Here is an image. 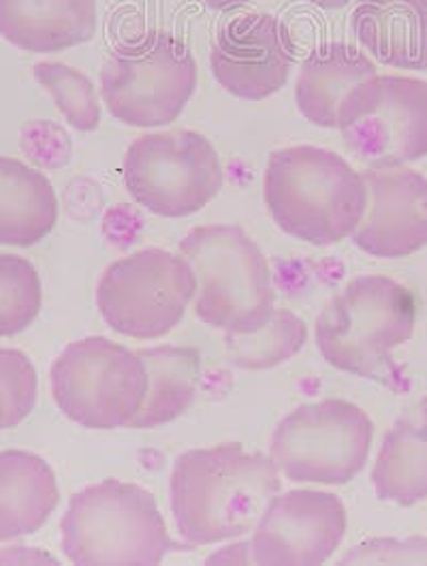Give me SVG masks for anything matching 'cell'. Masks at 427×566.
Instances as JSON below:
<instances>
[{"instance_id":"17","label":"cell","mask_w":427,"mask_h":566,"mask_svg":"<svg viewBox=\"0 0 427 566\" xmlns=\"http://www.w3.org/2000/svg\"><path fill=\"white\" fill-rule=\"evenodd\" d=\"M374 75H378L376 63L360 48L344 41L323 43L302 63L295 103L308 123L334 128L344 96Z\"/></svg>"},{"instance_id":"23","label":"cell","mask_w":427,"mask_h":566,"mask_svg":"<svg viewBox=\"0 0 427 566\" xmlns=\"http://www.w3.org/2000/svg\"><path fill=\"white\" fill-rule=\"evenodd\" d=\"M43 306V286L31 261L0 252V338L29 329Z\"/></svg>"},{"instance_id":"27","label":"cell","mask_w":427,"mask_h":566,"mask_svg":"<svg viewBox=\"0 0 427 566\" xmlns=\"http://www.w3.org/2000/svg\"><path fill=\"white\" fill-rule=\"evenodd\" d=\"M208 565H252V545L250 541L229 545L227 549H218L208 560Z\"/></svg>"},{"instance_id":"10","label":"cell","mask_w":427,"mask_h":566,"mask_svg":"<svg viewBox=\"0 0 427 566\" xmlns=\"http://www.w3.org/2000/svg\"><path fill=\"white\" fill-rule=\"evenodd\" d=\"M374 439L366 410L348 400L308 402L274 430L270 458L293 483L346 485L364 471Z\"/></svg>"},{"instance_id":"1","label":"cell","mask_w":427,"mask_h":566,"mask_svg":"<svg viewBox=\"0 0 427 566\" xmlns=\"http://www.w3.org/2000/svg\"><path fill=\"white\" fill-rule=\"evenodd\" d=\"M278 492L274 460L246 451L240 442L184 451L169 481L171 513L190 545H214L254 531Z\"/></svg>"},{"instance_id":"7","label":"cell","mask_w":427,"mask_h":566,"mask_svg":"<svg viewBox=\"0 0 427 566\" xmlns=\"http://www.w3.org/2000/svg\"><path fill=\"white\" fill-rule=\"evenodd\" d=\"M50 385L66 419L88 430L131 428L148 394L137 350L103 336L75 340L52 364Z\"/></svg>"},{"instance_id":"3","label":"cell","mask_w":427,"mask_h":566,"mask_svg":"<svg viewBox=\"0 0 427 566\" xmlns=\"http://www.w3.org/2000/svg\"><path fill=\"white\" fill-rule=\"evenodd\" d=\"M417 302L387 276H360L321 311L314 340L330 366L353 377L389 380L392 353L413 338Z\"/></svg>"},{"instance_id":"11","label":"cell","mask_w":427,"mask_h":566,"mask_svg":"<svg viewBox=\"0 0 427 566\" xmlns=\"http://www.w3.org/2000/svg\"><path fill=\"white\" fill-rule=\"evenodd\" d=\"M346 148L367 167H404L427 157V82L374 75L337 109Z\"/></svg>"},{"instance_id":"15","label":"cell","mask_w":427,"mask_h":566,"mask_svg":"<svg viewBox=\"0 0 427 566\" xmlns=\"http://www.w3.org/2000/svg\"><path fill=\"white\" fill-rule=\"evenodd\" d=\"M96 0H0V36L29 54H56L91 41Z\"/></svg>"},{"instance_id":"28","label":"cell","mask_w":427,"mask_h":566,"mask_svg":"<svg viewBox=\"0 0 427 566\" xmlns=\"http://www.w3.org/2000/svg\"><path fill=\"white\" fill-rule=\"evenodd\" d=\"M210 9L216 11H225V9H233V7H240L244 4L246 0H204Z\"/></svg>"},{"instance_id":"29","label":"cell","mask_w":427,"mask_h":566,"mask_svg":"<svg viewBox=\"0 0 427 566\" xmlns=\"http://www.w3.org/2000/svg\"><path fill=\"white\" fill-rule=\"evenodd\" d=\"M304 2H310V4L321 7V9H342V7H346L351 0H304Z\"/></svg>"},{"instance_id":"12","label":"cell","mask_w":427,"mask_h":566,"mask_svg":"<svg viewBox=\"0 0 427 566\" xmlns=\"http://www.w3.org/2000/svg\"><path fill=\"white\" fill-rule=\"evenodd\" d=\"M348 515L336 494L293 490L275 494L252 535L257 565L316 566L336 554Z\"/></svg>"},{"instance_id":"19","label":"cell","mask_w":427,"mask_h":566,"mask_svg":"<svg viewBox=\"0 0 427 566\" xmlns=\"http://www.w3.org/2000/svg\"><path fill=\"white\" fill-rule=\"evenodd\" d=\"M372 483L381 501L413 506L427 499V396L385 434Z\"/></svg>"},{"instance_id":"22","label":"cell","mask_w":427,"mask_h":566,"mask_svg":"<svg viewBox=\"0 0 427 566\" xmlns=\"http://www.w3.org/2000/svg\"><path fill=\"white\" fill-rule=\"evenodd\" d=\"M308 340V325L302 316L275 308L272 318L252 334H227V359L242 370H270L293 359Z\"/></svg>"},{"instance_id":"2","label":"cell","mask_w":427,"mask_h":566,"mask_svg":"<svg viewBox=\"0 0 427 566\" xmlns=\"http://www.w3.org/2000/svg\"><path fill=\"white\" fill-rule=\"evenodd\" d=\"M263 199L275 224L291 238L330 247L353 238L367 208V187L346 158L319 146L272 153Z\"/></svg>"},{"instance_id":"5","label":"cell","mask_w":427,"mask_h":566,"mask_svg":"<svg viewBox=\"0 0 427 566\" xmlns=\"http://www.w3.org/2000/svg\"><path fill=\"white\" fill-rule=\"evenodd\" d=\"M61 547L73 565H158L174 541L153 492L107 479L69 501Z\"/></svg>"},{"instance_id":"25","label":"cell","mask_w":427,"mask_h":566,"mask_svg":"<svg viewBox=\"0 0 427 566\" xmlns=\"http://www.w3.org/2000/svg\"><path fill=\"white\" fill-rule=\"evenodd\" d=\"M37 370L18 348H0V430L20 426L37 405Z\"/></svg>"},{"instance_id":"21","label":"cell","mask_w":427,"mask_h":566,"mask_svg":"<svg viewBox=\"0 0 427 566\" xmlns=\"http://www.w3.org/2000/svg\"><path fill=\"white\" fill-rule=\"evenodd\" d=\"M137 353L148 370V394L131 428L153 430L192 407L201 380V357L188 346H153Z\"/></svg>"},{"instance_id":"18","label":"cell","mask_w":427,"mask_h":566,"mask_svg":"<svg viewBox=\"0 0 427 566\" xmlns=\"http://www.w3.org/2000/svg\"><path fill=\"white\" fill-rule=\"evenodd\" d=\"M59 503L56 474L41 455L0 451V543L41 531Z\"/></svg>"},{"instance_id":"24","label":"cell","mask_w":427,"mask_h":566,"mask_svg":"<svg viewBox=\"0 0 427 566\" xmlns=\"http://www.w3.org/2000/svg\"><path fill=\"white\" fill-rule=\"evenodd\" d=\"M34 80L54 98L64 120L80 133H91L101 123V103L91 80L56 61H43L32 69Z\"/></svg>"},{"instance_id":"26","label":"cell","mask_w":427,"mask_h":566,"mask_svg":"<svg viewBox=\"0 0 427 566\" xmlns=\"http://www.w3.org/2000/svg\"><path fill=\"white\" fill-rule=\"evenodd\" d=\"M340 565H427V538H369L344 554Z\"/></svg>"},{"instance_id":"6","label":"cell","mask_w":427,"mask_h":566,"mask_svg":"<svg viewBox=\"0 0 427 566\" xmlns=\"http://www.w3.org/2000/svg\"><path fill=\"white\" fill-rule=\"evenodd\" d=\"M197 77V61L183 39L148 31L114 48L101 69V96L118 123L154 128L183 114Z\"/></svg>"},{"instance_id":"14","label":"cell","mask_w":427,"mask_h":566,"mask_svg":"<svg viewBox=\"0 0 427 566\" xmlns=\"http://www.w3.org/2000/svg\"><path fill=\"white\" fill-rule=\"evenodd\" d=\"M367 208L353 233L360 251L404 259L427 247V178L404 167H367Z\"/></svg>"},{"instance_id":"13","label":"cell","mask_w":427,"mask_h":566,"mask_svg":"<svg viewBox=\"0 0 427 566\" xmlns=\"http://www.w3.org/2000/svg\"><path fill=\"white\" fill-rule=\"evenodd\" d=\"M291 31L263 11L238 13L214 36L212 73L216 82L244 101H263L282 91L295 63Z\"/></svg>"},{"instance_id":"8","label":"cell","mask_w":427,"mask_h":566,"mask_svg":"<svg viewBox=\"0 0 427 566\" xmlns=\"http://www.w3.org/2000/svg\"><path fill=\"white\" fill-rule=\"evenodd\" d=\"M123 180L148 212L186 219L220 192L225 171L210 139L183 128L137 137L124 155Z\"/></svg>"},{"instance_id":"20","label":"cell","mask_w":427,"mask_h":566,"mask_svg":"<svg viewBox=\"0 0 427 566\" xmlns=\"http://www.w3.org/2000/svg\"><path fill=\"white\" fill-rule=\"evenodd\" d=\"M59 222L52 182L18 158L0 157V244L34 247Z\"/></svg>"},{"instance_id":"16","label":"cell","mask_w":427,"mask_h":566,"mask_svg":"<svg viewBox=\"0 0 427 566\" xmlns=\"http://www.w3.org/2000/svg\"><path fill=\"white\" fill-rule=\"evenodd\" d=\"M351 27L374 61L427 71V0H360Z\"/></svg>"},{"instance_id":"9","label":"cell","mask_w":427,"mask_h":566,"mask_svg":"<svg viewBox=\"0 0 427 566\" xmlns=\"http://www.w3.org/2000/svg\"><path fill=\"white\" fill-rule=\"evenodd\" d=\"M197 295V274L183 254L142 249L107 265L96 284V308L121 336L156 340L183 321Z\"/></svg>"},{"instance_id":"4","label":"cell","mask_w":427,"mask_h":566,"mask_svg":"<svg viewBox=\"0 0 427 566\" xmlns=\"http://www.w3.org/2000/svg\"><path fill=\"white\" fill-rule=\"evenodd\" d=\"M180 254L197 274L195 313L225 334H252L275 311L272 270L240 224H204L184 235Z\"/></svg>"}]
</instances>
